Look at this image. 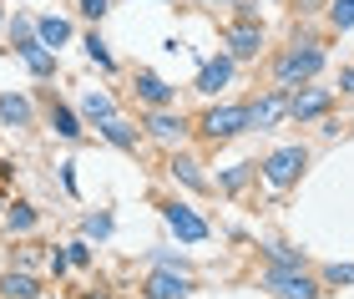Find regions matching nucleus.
Wrapping results in <instances>:
<instances>
[{"label": "nucleus", "mask_w": 354, "mask_h": 299, "mask_svg": "<svg viewBox=\"0 0 354 299\" xmlns=\"http://www.w3.org/2000/svg\"><path fill=\"white\" fill-rule=\"evenodd\" d=\"M319 71H324V51H319V41H309V36L294 41L279 61H273V82H279V91L309 82V76H319Z\"/></svg>", "instance_id": "1"}, {"label": "nucleus", "mask_w": 354, "mask_h": 299, "mask_svg": "<svg viewBox=\"0 0 354 299\" xmlns=\"http://www.w3.org/2000/svg\"><path fill=\"white\" fill-rule=\"evenodd\" d=\"M198 132L207 137V143H228V137L248 132V107H238V102L207 107V112H203V122H198Z\"/></svg>", "instance_id": "2"}, {"label": "nucleus", "mask_w": 354, "mask_h": 299, "mask_svg": "<svg viewBox=\"0 0 354 299\" xmlns=\"http://www.w3.org/2000/svg\"><path fill=\"white\" fill-rule=\"evenodd\" d=\"M263 289L279 294V299H319V294H324V289H319V279L304 274V269H268L263 274Z\"/></svg>", "instance_id": "3"}, {"label": "nucleus", "mask_w": 354, "mask_h": 299, "mask_svg": "<svg viewBox=\"0 0 354 299\" xmlns=\"http://www.w3.org/2000/svg\"><path fill=\"white\" fill-rule=\"evenodd\" d=\"M304 163H309V152H304L299 143H294V147H273V152L263 157V178H268L273 188H294L299 172H304Z\"/></svg>", "instance_id": "4"}, {"label": "nucleus", "mask_w": 354, "mask_h": 299, "mask_svg": "<svg viewBox=\"0 0 354 299\" xmlns=\"http://www.w3.org/2000/svg\"><path fill=\"white\" fill-rule=\"evenodd\" d=\"M283 117H288V91L273 87V91H263V97L248 107V132H273Z\"/></svg>", "instance_id": "5"}, {"label": "nucleus", "mask_w": 354, "mask_h": 299, "mask_svg": "<svg viewBox=\"0 0 354 299\" xmlns=\"http://www.w3.org/2000/svg\"><path fill=\"white\" fill-rule=\"evenodd\" d=\"M162 218H167V228H172L183 244H203V239H207V224H203V218L187 208V203H167V208H162Z\"/></svg>", "instance_id": "6"}, {"label": "nucleus", "mask_w": 354, "mask_h": 299, "mask_svg": "<svg viewBox=\"0 0 354 299\" xmlns=\"http://www.w3.org/2000/svg\"><path fill=\"white\" fill-rule=\"evenodd\" d=\"M259 51H263V26L259 21H238L228 30V56L233 61H253Z\"/></svg>", "instance_id": "7"}, {"label": "nucleus", "mask_w": 354, "mask_h": 299, "mask_svg": "<svg viewBox=\"0 0 354 299\" xmlns=\"http://www.w3.org/2000/svg\"><path fill=\"white\" fill-rule=\"evenodd\" d=\"M187 294H192L187 269H157L147 279V299H187Z\"/></svg>", "instance_id": "8"}, {"label": "nucleus", "mask_w": 354, "mask_h": 299, "mask_svg": "<svg viewBox=\"0 0 354 299\" xmlns=\"http://www.w3.org/2000/svg\"><path fill=\"white\" fill-rule=\"evenodd\" d=\"M329 91L324 87H314V91H299V97H288V117L294 122H314V117H324L329 112Z\"/></svg>", "instance_id": "9"}, {"label": "nucleus", "mask_w": 354, "mask_h": 299, "mask_svg": "<svg viewBox=\"0 0 354 299\" xmlns=\"http://www.w3.org/2000/svg\"><path fill=\"white\" fill-rule=\"evenodd\" d=\"M233 66H238L233 56H213V61H203V71H198V91H207V97H213V91H223V87L233 82Z\"/></svg>", "instance_id": "10"}, {"label": "nucleus", "mask_w": 354, "mask_h": 299, "mask_svg": "<svg viewBox=\"0 0 354 299\" xmlns=\"http://www.w3.org/2000/svg\"><path fill=\"white\" fill-rule=\"evenodd\" d=\"M137 97L147 102L152 112H167V107H172V87L157 71H137Z\"/></svg>", "instance_id": "11"}, {"label": "nucleus", "mask_w": 354, "mask_h": 299, "mask_svg": "<svg viewBox=\"0 0 354 299\" xmlns=\"http://www.w3.org/2000/svg\"><path fill=\"white\" fill-rule=\"evenodd\" d=\"M96 132H102L111 147H122V152H137V137H142V132H137V127H132V122H127L122 112H117V117H106Z\"/></svg>", "instance_id": "12"}, {"label": "nucleus", "mask_w": 354, "mask_h": 299, "mask_svg": "<svg viewBox=\"0 0 354 299\" xmlns=\"http://www.w3.org/2000/svg\"><path fill=\"white\" fill-rule=\"evenodd\" d=\"M0 299H41V284L26 269H10V274H0Z\"/></svg>", "instance_id": "13"}, {"label": "nucleus", "mask_w": 354, "mask_h": 299, "mask_svg": "<svg viewBox=\"0 0 354 299\" xmlns=\"http://www.w3.org/2000/svg\"><path fill=\"white\" fill-rule=\"evenodd\" d=\"M147 132L157 137V143H183V137H187V122L172 117V112H152V117H147Z\"/></svg>", "instance_id": "14"}, {"label": "nucleus", "mask_w": 354, "mask_h": 299, "mask_svg": "<svg viewBox=\"0 0 354 299\" xmlns=\"http://www.w3.org/2000/svg\"><path fill=\"white\" fill-rule=\"evenodd\" d=\"M36 36H41L46 51H61V46L71 41V26L61 21V15H41V21H36Z\"/></svg>", "instance_id": "15"}, {"label": "nucleus", "mask_w": 354, "mask_h": 299, "mask_svg": "<svg viewBox=\"0 0 354 299\" xmlns=\"http://www.w3.org/2000/svg\"><path fill=\"white\" fill-rule=\"evenodd\" d=\"M167 172H172V178H177V183H187V188H192V193H203V188H207V178H203V172H198V163H192V157H187V152H177V157H172V163H167Z\"/></svg>", "instance_id": "16"}, {"label": "nucleus", "mask_w": 354, "mask_h": 299, "mask_svg": "<svg viewBox=\"0 0 354 299\" xmlns=\"http://www.w3.org/2000/svg\"><path fill=\"white\" fill-rule=\"evenodd\" d=\"M82 112H86V117L96 122V127H102V122H106V117H117V102H111V97H106V91H96V87H91V91H86V97H82Z\"/></svg>", "instance_id": "17"}, {"label": "nucleus", "mask_w": 354, "mask_h": 299, "mask_svg": "<svg viewBox=\"0 0 354 299\" xmlns=\"http://www.w3.org/2000/svg\"><path fill=\"white\" fill-rule=\"evenodd\" d=\"M51 127H56V137H66V143L82 137V122H76V112H71L66 102H51Z\"/></svg>", "instance_id": "18"}, {"label": "nucleus", "mask_w": 354, "mask_h": 299, "mask_svg": "<svg viewBox=\"0 0 354 299\" xmlns=\"http://www.w3.org/2000/svg\"><path fill=\"white\" fill-rule=\"evenodd\" d=\"M10 41H15V56L36 51V46H41V36H36V21H30V15H15V26H10Z\"/></svg>", "instance_id": "19"}, {"label": "nucleus", "mask_w": 354, "mask_h": 299, "mask_svg": "<svg viewBox=\"0 0 354 299\" xmlns=\"http://www.w3.org/2000/svg\"><path fill=\"white\" fill-rule=\"evenodd\" d=\"M263 254H268V269H304V254L288 244H263Z\"/></svg>", "instance_id": "20"}, {"label": "nucleus", "mask_w": 354, "mask_h": 299, "mask_svg": "<svg viewBox=\"0 0 354 299\" xmlns=\"http://www.w3.org/2000/svg\"><path fill=\"white\" fill-rule=\"evenodd\" d=\"M0 122H10V127H26V122H30V102H26V97H10V91H6V97H0Z\"/></svg>", "instance_id": "21"}, {"label": "nucleus", "mask_w": 354, "mask_h": 299, "mask_svg": "<svg viewBox=\"0 0 354 299\" xmlns=\"http://www.w3.org/2000/svg\"><path fill=\"white\" fill-rule=\"evenodd\" d=\"M21 61H26V71H30V76H51V71H56V51H46V46L26 51Z\"/></svg>", "instance_id": "22"}, {"label": "nucleus", "mask_w": 354, "mask_h": 299, "mask_svg": "<svg viewBox=\"0 0 354 299\" xmlns=\"http://www.w3.org/2000/svg\"><path fill=\"white\" fill-rule=\"evenodd\" d=\"M6 224H10V233H30L36 228V208H30V203H15V208L6 213Z\"/></svg>", "instance_id": "23"}, {"label": "nucleus", "mask_w": 354, "mask_h": 299, "mask_svg": "<svg viewBox=\"0 0 354 299\" xmlns=\"http://www.w3.org/2000/svg\"><path fill=\"white\" fill-rule=\"evenodd\" d=\"M329 26L334 30H354V0H334L329 6Z\"/></svg>", "instance_id": "24"}, {"label": "nucleus", "mask_w": 354, "mask_h": 299, "mask_svg": "<svg viewBox=\"0 0 354 299\" xmlns=\"http://www.w3.org/2000/svg\"><path fill=\"white\" fill-rule=\"evenodd\" d=\"M111 228H117V224H111V213H86V224H82L86 239H106Z\"/></svg>", "instance_id": "25"}, {"label": "nucleus", "mask_w": 354, "mask_h": 299, "mask_svg": "<svg viewBox=\"0 0 354 299\" xmlns=\"http://www.w3.org/2000/svg\"><path fill=\"white\" fill-rule=\"evenodd\" d=\"M248 172H253V163H238V167H228V172L218 178V188H228V193H233V188H243V183H248Z\"/></svg>", "instance_id": "26"}, {"label": "nucleus", "mask_w": 354, "mask_h": 299, "mask_svg": "<svg viewBox=\"0 0 354 299\" xmlns=\"http://www.w3.org/2000/svg\"><path fill=\"white\" fill-rule=\"evenodd\" d=\"M86 56L96 61V66H111V51H106V41H102V36H96V30H91V36H86Z\"/></svg>", "instance_id": "27"}, {"label": "nucleus", "mask_w": 354, "mask_h": 299, "mask_svg": "<svg viewBox=\"0 0 354 299\" xmlns=\"http://www.w3.org/2000/svg\"><path fill=\"white\" fill-rule=\"evenodd\" d=\"M66 259L76 264V269H86V264H91V244H86V239H76V244H66Z\"/></svg>", "instance_id": "28"}, {"label": "nucleus", "mask_w": 354, "mask_h": 299, "mask_svg": "<svg viewBox=\"0 0 354 299\" xmlns=\"http://www.w3.org/2000/svg\"><path fill=\"white\" fill-rule=\"evenodd\" d=\"M324 279H329V284H354V264H329Z\"/></svg>", "instance_id": "29"}, {"label": "nucleus", "mask_w": 354, "mask_h": 299, "mask_svg": "<svg viewBox=\"0 0 354 299\" xmlns=\"http://www.w3.org/2000/svg\"><path fill=\"white\" fill-rule=\"evenodd\" d=\"M82 10L91 15V21H102V15L111 10V0H82Z\"/></svg>", "instance_id": "30"}, {"label": "nucleus", "mask_w": 354, "mask_h": 299, "mask_svg": "<svg viewBox=\"0 0 354 299\" xmlns=\"http://www.w3.org/2000/svg\"><path fill=\"white\" fill-rule=\"evenodd\" d=\"M66 269H71V259L61 254V248H51V274H66Z\"/></svg>", "instance_id": "31"}, {"label": "nucleus", "mask_w": 354, "mask_h": 299, "mask_svg": "<svg viewBox=\"0 0 354 299\" xmlns=\"http://www.w3.org/2000/svg\"><path fill=\"white\" fill-rule=\"evenodd\" d=\"M339 87H344V91H354V66H344V71H339Z\"/></svg>", "instance_id": "32"}, {"label": "nucleus", "mask_w": 354, "mask_h": 299, "mask_svg": "<svg viewBox=\"0 0 354 299\" xmlns=\"http://www.w3.org/2000/svg\"><path fill=\"white\" fill-rule=\"evenodd\" d=\"M198 6H233V0H198Z\"/></svg>", "instance_id": "33"}, {"label": "nucleus", "mask_w": 354, "mask_h": 299, "mask_svg": "<svg viewBox=\"0 0 354 299\" xmlns=\"http://www.w3.org/2000/svg\"><path fill=\"white\" fill-rule=\"evenodd\" d=\"M0 21H6V10H0Z\"/></svg>", "instance_id": "34"}]
</instances>
